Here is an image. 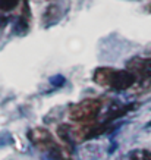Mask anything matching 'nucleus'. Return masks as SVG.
Returning <instances> with one entry per match:
<instances>
[{
	"mask_svg": "<svg viewBox=\"0 0 151 160\" xmlns=\"http://www.w3.org/2000/svg\"><path fill=\"white\" fill-rule=\"evenodd\" d=\"M135 82V77L134 73L126 72V71H120V72H114L109 79V84L112 85L114 90H126Z\"/></svg>",
	"mask_w": 151,
	"mask_h": 160,
	"instance_id": "obj_1",
	"label": "nucleus"
},
{
	"mask_svg": "<svg viewBox=\"0 0 151 160\" xmlns=\"http://www.w3.org/2000/svg\"><path fill=\"white\" fill-rule=\"evenodd\" d=\"M19 0H0V9L3 10H10L18 5Z\"/></svg>",
	"mask_w": 151,
	"mask_h": 160,
	"instance_id": "obj_2",
	"label": "nucleus"
},
{
	"mask_svg": "<svg viewBox=\"0 0 151 160\" xmlns=\"http://www.w3.org/2000/svg\"><path fill=\"white\" fill-rule=\"evenodd\" d=\"M141 72L145 75V77L151 78V60H145V62L142 63L141 66Z\"/></svg>",
	"mask_w": 151,
	"mask_h": 160,
	"instance_id": "obj_3",
	"label": "nucleus"
},
{
	"mask_svg": "<svg viewBox=\"0 0 151 160\" xmlns=\"http://www.w3.org/2000/svg\"><path fill=\"white\" fill-rule=\"evenodd\" d=\"M50 82L53 84L54 87H60V85H63L65 84V78L60 77V75H57L56 78H51V81H50Z\"/></svg>",
	"mask_w": 151,
	"mask_h": 160,
	"instance_id": "obj_4",
	"label": "nucleus"
},
{
	"mask_svg": "<svg viewBox=\"0 0 151 160\" xmlns=\"http://www.w3.org/2000/svg\"><path fill=\"white\" fill-rule=\"evenodd\" d=\"M142 160H151V151L148 150L142 151Z\"/></svg>",
	"mask_w": 151,
	"mask_h": 160,
	"instance_id": "obj_5",
	"label": "nucleus"
},
{
	"mask_svg": "<svg viewBox=\"0 0 151 160\" xmlns=\"http://www.w3.org/2000/svg\"><path fill=\"white\" fill-rule=\"evenodd\" d=\"M6 24H7V19H6V16L0 15V28H2V27H5Z\"/></svg>",
	"mask_w": 151,
	"mask_h": 160,
	"instance_id": "obj_6",
	"label": "nucleus"
},
{
	"mask_svg": "<svg viewBox=\"0 0 151 160\" xmlns=\"http://www.w3.org/2000/svg\"><path fill=\"white\" fill-rule=\"evenodd\" d=\"M150 125H151V122H150Z\"/></svg>",
	"mask_w": 151,
	"mask_h": 160,
	"instance_id": "obj_7",
	"label": "nucleus"
}]
</instances>
